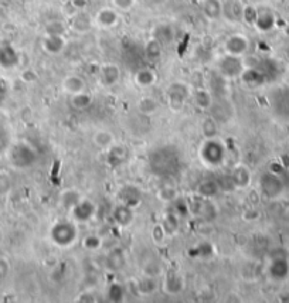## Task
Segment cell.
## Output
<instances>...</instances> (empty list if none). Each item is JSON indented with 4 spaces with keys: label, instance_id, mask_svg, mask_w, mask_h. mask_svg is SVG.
Here are the masks:
<instances>
[{
    "label": "cell",
    "instance_id": "cell-12",
    "mask_svg": "<svg viewBox=\"0 0 289 303\" xmlns=\"http://www.w3.org/2000/svg\"><path fill=\"white\" fill-rule=\"evenodd\" d=\"M71 215L75 223H86L90 220H93V217L97 212V206L94 204L90 199H81L77 204H75L71 210Z\"/></svg>",
    "mask_w": 289,
    "mask_h": 303
},
{
    "label": "cell",
    "instance_id": "cell-6",
    "mask_svg": "<svg viewBox=\"0 0 289 303\" xmlns=\"http://www.w3.org/2000/svg\"><path fill=\"white\" fill-rule=\"evenodd\" d=\"M10 159H12V163L16 167L25 169V167H29L31 164L36 163L37 152L30 143L21 142V143H17L13 147L12 152H10Z\"/></svg>",
    "mask_w": 289,
    "mask_h": 303
},
{
    "label": "cell",
    "instance_id": "cell-26",
    "mask_svg": "<svg viewBox=\"0 0 289 303\" xmlns=\"http://www.w3.org/2000/svg\"><path fill=\"white\" fill-rule=\"evenodd\" d=\"M94 145L97 146L98 149H102V150H108L111 146H114L117 143V138L115 135L111 131L108 129H99L97 131L93 136Z\"/></svg>",
    "mask_w": 289,
    "mask_h": 303
},
{
    "label": "cell",
    "instance_id": "cell-43",
    "mask_svg": "<svg viewBox=\"0 0 289 303\" xmlns=\"http://www.w3.org/2000/svg\"><path fill=\"white\" fill-rule=\"evenodd\" d=\"M106 295H108V299L112 300V302H121V300H123V297H125L123 286L121 284H111V285L108 286Z\"/></svg>",
    "mask_w": 289,
    "mask_h": 303
},
{
    "label": "cell",
    "instance_id": "cell-2",
    "mask_svg": "<svg viewBox=\"0 0 289 303\" xmlns=\"http://www.w3.org/2000/svg\"><path fill=\"white\" fill-rule=\"evenodd\" d=\"M198 158L206 166L217 167L226 159V146L217 138L203 139L202 145L198 147Z\"/></svg>",
    "mask_w": 289,
    "mask_h": 303
},
{
    "label": "cell",
    "instance_id": "cell-44",
    "mask_svg": "<svg viewBox=\"0 0 289 303\" xmlns=\"http://www.w3.org/2000/svg\"><path fill=\"white\" fill-rule=\"evenodd\" d=\"M67 25L61 20H51L46 25V34H65Z\"/></svg>",
    "mask_w": 289,
    "mask_h": 303
},
{
    "label": "cell",
    "instance_id": "cell-45",
    "mask_svg": "<svg viewBox=\"0 0 289 303\" xmlns=\"http://www.w3.org/2000/svg\"><path fill=\"white\" fill-rule=\"evenodd\" d=\"M138 0H111L112 7H115L118 12L129 13L135 9Z\"/></svg>",
    "mask_w": 289,
    "mask_h": 303
},
{
    "label": "cell",
    "instance_id": "cell-11",
    "mask_svg": "<svg viewBox=\"0 0 289 303\" xmlns=\"http://www.w3.org/2000/svg\"><path fill=\"white\" fill-rule=\"evenodd\" d=\"M246 3L242 0H223V18L230 25H240Z\"/></svg>",
    "mask_w": 289,
    "mask_h": 303
},
{
    "label": "cell",
    "instance_id": "cell-10",
    "mask_svg": "<svg viewBox=\"0 0 289 303\" xmlns=\"http://www.w3.org/2000/svg\"><path fill=\"white\" fill-rule=\"evenodd\" d=\"M259 187H261V191L268 199H275V197L282 194L283 184L282 180L279 179L277 173L266 171V173H264L262 176L259 177Z\"/></svg>",
    "mask_w": 289,
    "mask_h": 303
},
{
    "label": "cell",
    "instance_id": "cell-5",
    "mask_svg": "<svg viewBox=\"0 0 289 303\" xmlns=\"http://www.w3.org/2000/svg\"><path fill=\"white\" fill-rule=\"evenodd\" d=\"M251 41L246 34L242 33H233L224 38L223 41V51L224 54L235 55V57H244L250 53Z\"/></svg>",
    "mask_w": 289,
    "mask_h": 303
},
{
    "label": "cell",
    "instance_id": "cell-36",
    "mask_svg": "<svg viewBox=\"0 0 289 303\" xmlns=\"http://www.w3.org/2000/svg\"><path fill=\"white\" fill-rule=\"evenodd\" d=\"M179 191L176 186H173V184H165V186H162V187L158 190V193H156V197H158V200H160L162 203H167V204H170L172 201H174L177 199Z\"/></svg>",
    "mask_w": 289,
    "mask_h": 303
},
{
    "label": "cell",
    "instance_id": "cell-1",
    "mask_svg": "<svg viewBox=\"0 0 289 303\" xmlns=\"http://www.w3.org/2000/svg\"><path fill=\"white\" fill-rule=\"evenodd\" d=\"M191 85L186 81H173L166 88V102L172 112H182L191 98Z\"/></svg>",
    "mask_w": 289,
    "mask_h": 303
},
{
    "label": "cell",
    "instance_id": "cell-25",
    "mask_svg": "<svg viewBox=\"0 0 289 303\" xmlns=\"http://www.w3.org/2000/svg\"><path fill=\"white\" fill-rule=\"evenodd\" d=\"M268 273L272 279L283 280L289 275V262L285 258H277L271 262L268 267Z\"/></svg>",
    "mask_w": 289,
    "mask_h": 303
},
{
    "label": "cell",
    "instance_id": "cell-51",
    "mask_svg": "<svg viewBox=\"0 0 289 303\" xmlns=\"http://www.w3.org/2000/svg\"><path fill=\"white\" fill-rule=\"evenodd\" d=\"M71 5L75 9V12L78 10H85L88 6V0H71Z\"/></svg>",
    "mask_w": 289,
    "mask_h": 303
},
{
    "label": "cell",
    "instance_id": "cell-15",
    "mask_svg": "<svg viewBox=\"0 0 289 303\" xmlns=\"http://www.w3.org/2000/svg\"><path fill=\"white\" fill-rule=\"evenodd\" d=\"M94 25V18L85 12V10H78L68 20V27L77 34H85L91 30Z\"/></svg>",
    "mask_w": 289,
    "mask_h": 303
},
{
    "label": "cell",
    "instance_id": "cell-52",
    "mask_svg": "<svg viewBox=\"0 0 289 303\" xmlns=\"http://www.w3.org/2000/svg\"><path fill=\"white\" fill-rule=\"evenodd\" d=\"M149 2H150L152 5H159V3H162L163 0H149Z\"/></svg>",
    "mask_w": 289,
    "mask_h": 303
},
{
    "label": "cell",
    "instance_id": "cell-20",
    "mask_svg": "<svg viewBox=\"0 0 289 303\" xmlns=\"http://www.w3.org/2000/svg\"><path fill=\"white\" fill-rule=\"evenodd\" d=\"M134 82H135L136 86H139L142 90H149L158 82V73L154 71L153 68H139L134 74Z\"/></svg>",
    "mask_w": 289,
    "mask_h": 303
},
{
    "label": "cell",
    "instance_id": "cell-3",
    "mask_svg": "<svg viewBox=\"0 0 289 303\" xmlns=\"http://www.w3.org/2000/svg\"><path fill=\"white\" fill-rule=\"evenodd\" d=\"M50 238L57 247H71L78 238V228L75 225V221H57L50 230Z\"/></svg>",
    "mask_w": 289,
    "mask_h": 303
},
{
    "label": "cell",
    "instance_id": "cell-8",
    "mask_svg": "<svg viewBox=\"0 0 289 303\" xmlns=\"http://www.w3.org/2000/svg\"><path fill=\"white\" fill-rule=\"evenodd\" d=\"M68 46V40L65 34H44L40 47L44 53L51 57L61 55Z\"/></svg>",
    "mask_w": 289,
    "mask_h": 303
},
{
    "label": "cell",
    "instance_id": "cell-17",
    "mask_svg": "<svg viewBox=\"0 0 289 303\" xmlns=\"http://www.w3.org/2000/svg\"><path fill=\"white\" fill-rule=\"evenodd\" d=\"M198 6L209 21H218L223 18V0H198Z\"/></svg>",
    "mask_w": 289,
    "mask_h": 303
},
{
    "label": "cell",
    "instance_id": "cell-38",
    "mask_svg": "<svg viewBox=\"0 0 289 303\" xmlns=\"http://www.w3.org/2000/svg\"><path fill=\"white\" fill-rule=\"evenodd\" d=\"M193 256L197 258H211L215 254L214 245L209 241H202L200 244H197L194 248L189 251Z\"/></svg>",
    "mask_w": 289,
    "mask_h": 303
},
{
    "label": "cell",
    "instance_id": "cell-46",
    "mask_svg": "<svg viewBox=\"0 0 289 303\" xmlns=\"http://www.w3.org/2000/svg\"><path fill=\"white\" fill-rule=\"evenodd\" d=\"M257 13H258V7L254 5H246L244 7V16H242V21L247 25L254 26V21L257 18Z\"/></svg>",
    "mask_w": 289,
    "mask_h": 303
},
{
    "label": "cell",
    "instance_id": "cell-7",
    "mask_svg": "<svg viewBox=\"0 0 289 303\" xmlns=\"http://www.w3.org/2000/svg\"><path fill=\"white\" fill-rule=\"evenodd\" d=\"M94 25L102 30L115 29L121 21V12H118L115 7L105 6L101 7L98 12L94 14Z\"/></svg>",
    "mask_w": 289,
    "mask_h": 303
},
{
    "label": "cell",
    "instance_id": "cell-4",
    "mask_svg": "<svg viewBox=\"0 0 289 303\" xmlns=\"http://www.w3.org/2000/svg\"><path fill=\"white\" fill-rule=\"evenodd\" d=\"M244 70H246V66H244L242 57L224 54L220 57V60L217 62V73L226 79L240 78Z\"/></svg>",
    "mask_w": 289,
    "mask_h": 303
},
{
    "label": "cell",
    "instance_id": "cell-37",
    "mask_svg": "<svg viewBox=\"0 0 289 303\" xmlns=\"http://www.w3.org/2000/svg\"><path fill=\"white\" fill-rule=\"evenodd\" d=\"M162 224L165 227L167 235H174L179 231V227H180V217L173 211H169L165 214Z\"/></svg>",
    "mask_w": 289,
    "mask_h": 303
},
{
    "label": "cell",
    "instance_id": "cell-53",
    "mask_svg": "<svg viewBox=\"0 0 289 303\" xmlns=\"http://www.w3.org/2000/svg\"><path fill=\"white\" fill-rule=\"evenodd\" d=\"M197 2H198V0H197Z\"/></svg>",
    "mask_w": 289,
    "mask_h": 303
},
{
    "label": "cell",
    "instance_id": "cell-13",
    "mask_svg": "<svg viewBox=\"0 0 289 303\" xmlns=\"http://www.w3.org/2000/svg\"><path fill=\"white\" fill-rule=\"evenodd\" d=\"M135 208L126 206V204H122V203H118L117 206L112 208L111 217L114 220V223L121 227V228H128L130 225L134 224L135 221Z\"/></svg>",
    "mask_w": 289,
    "mask_h": 303
},
{
    "label": "cell",
    "instance_id": "cell-34",
    "mask_svg": "<svg viewBox=\"0 0 289 303\" xmlns=\"http://www.w3.org/2000/svg\"><path fill=\"white\" fill-rule=\"evenodd\" d=\"M81 199H82L81 193L80 191H77V190H74V188H67V190H62L61 193H60V204H61L64 208H67L68 211H70Z\"/></svg>",
    "mask_w": 289,
    "mask_h": 303
},
{
    "label": "cell",
    "instance_id": "cell-33",
    "mask_svg": "<svg viewBox=\"0 0 289 303\" xmlns=\"http://www.w3.org/2000/svg\"><path fill=\"white\" fill-rule=\"evenodd\" d=\"M200 134L203 139H211L217 138L218 135V123L214 116H206L202 123H200Z\"/></svg>",
    "mask_w": 289,
    "mask_h": 303
},
{
    "label": "cell",
    "instance_id": "cell-21",
    "mask_svg": "<svg viewBox=\"0 0 289 303\" xmlns=\"http://www.w3.org/2000/svg\"><path fill=\"white\" fill-rule=\"evenodd\" d=\"M277 25V17L275 14L271 12L270 9H258L257 13V18L254 21V27L259 31V33H268Z\"/></svg>",
    "mask_w": 289,
    "mask_h": 303
},
{
    "label": "cell",
    "instance_id": "cell-48",
    "mask_svg": "<svg viewBox=\"0 0 289 303\" xmlns=\"http://www.w3.org/2000/svg\"><path fill=\"white\" fill-rule=\"evenodd\" d=\"M21 79L25 82H27V84H33V82H36L38 79V74L34 70H31V68H27V70H25L21 73Z\"/></svg>",
    "mask_w": 289,
    "mask_h": 303
},
{
    "label": "cell",
    "instance_id": "cell-32",
    "mask_svg": "<svg viewBox=\"0 0 289 303\" xmlns=\"http://www.w3.org/2000/svg\"><path fill=\"white\" fill-rule=\"evenodd\" d=\"M93 95L86 91V90L85 91L80 92V94H75V95H71V97H70V103H71V106H73L75 111L88 110V108L93 105Z\"/></svg>",
    "mask_w": 289,
    "mask_h": 303
},
{
    "label": "cell",
    "instance_id": "cell-16",
    "mask_svg": "<svg viewBox=\"0 0 289 303\" xmlns=\"http://www.w3.org/2000/svg\"><path fill=\"white\" fill-rule=\"evenodd\" d=\"M230 179H231V184L234 188H247L251 184L252 176L251 170L247 167L246 164L238 163L237 166H234L231 173H230Z\"/></svg>",
    "mask_w": 289,
    "mask_h": 303
},
{
    "label": "cell",
    "instance_id": "cell-31",
    "mask_svg": "<svg viewBox=\"0 0 289 303\" xmlns=\"http://www.w3.org/2000/svg\"><path fill=\"white\" fill-rule=\"evenodd\" d=\"M143 51H145V55L148 60L158 61L163 54V44L159 40H156L154 37H150L148 41L145 42Z\"/></svg>",
    "mask_w": 289,
    "mask_h": 303
},
{
    "label": "cell",
    "instance_id": "cell-22",
    "mask_svg": "<svg viewBox=\"0 0 289 303\" xmlns=\"http://www.w3.org/2000/svg\"><path fill=\"white\" fill-rule=\"evenodd\" d=\"M126 265V255L123 249L114 248L105 256V267L111 272H119Z\"/></svg>",
    "mask_w": 289,
    "mask_h": 303
},
{
    "label": "cell",
    "instance_id": "cell-18",
    "mask_svg": "<svg viewBox=\"0 0 289 303\" xmlns=\"http://www.w3.org/2000/svg\"><path fill=\"white\" fill-rule=\"evenodd\" d=\"M185 289V279L176 271H167L163 278V291L167 295H179L180 292Z\"/></svg>",
    "mask_w": 289,
    "mask_h": 303
},
{
    "label": "cell",
    "instance_id": "cell-24",
    "mask_svg": "<svg viewBox=\"0 0 289 303\" xmlns=\"http://www.w3.org/2000/svg\"><path fill=\"white\" fill-rule=\"evenodd\" d=\"M221 191V186L217 180L213 179H204L200 182V184L197 186V194L202 199H213L215 196H218Z\"/></svg>",
    "mask_w": 289,
    "mask_h": 303
},
{
    "label": "cell",
    "instance_id": "cell-29",
    "mask_svg": "<svg viewBox=\"0 0 289 303\" xmlns=\"http://www.w3.org/2000/svg\"><path fill=\"white\" fill-rule=\"evenodd\" d=\"M152 37H154L156 40H159L163 46L172 44L173 40H174V29L170 25H167V23H160V25H156L153 27Z\"/></svg>",
    "mask_w": 289,
    "mask_h": 303
},
{
    "label": "cell",
    "instance_id": "cell-9",
    "mask_svg": "<svg viewBox=\"0 0 289 303\" xmlns=\"http://www.w3.org/2000/svg\"><path fill=\"white\" fill-rule=\"evenodd\" d=\"M122 70L115 62H104L98 68V79L106 88H112L121 82Z\"/></svg>",
    "mask_w": 289,
    "mask_h": 303
},
{
    "label": "cell",
    "instance_id": "cell-19",
    "mask_svg": "<svg viewBox=\"0 0 289 303\" xmlns=\"http://www.w3.org/2000/svg\"><path fill=\"white\" fill-rule=\"evenodd\" d=\"M61 88L62 91L68 94L70 97L80 94V92L85 91L86 90V82L85 79L82 78L78 74H68L65 75L61 81Z\"/></svg>",
    "mask_w": 289,
    "mask_h": 303
},
{
    "label": "cell",
    "instance_id": "cell-39",
    "mask_svg": "<svg viewBox=\"0 0 289 303\" xmlns=\"http://www.w3.org/2000/svg\"><path fill=\"white\" fill-rule=\"evenodd\" d=\"M172 204V211L174 212V214H177L180 219H185L186 215H189L190 214V204L187 203V200H186L185 197H180L179 196L177 199L174 201H172L170 203Z\"/></svg>",
    "mask_w": 289,
    "mask_h": 303
},
{
    "label": "cell",
    "instance_id": "cell-41",
    "mask_svg": "<svg viewBox=\"0 0 289 303\" xmlns=\"http://www.w3.org/2000/svg\"><path fill=\"white\" fill-rule=\"evenodd\" d=\"M142 273L146 275V276H153V278H158L159 275L163 273V268L158 261H148L146 264H143L142 267Z\"/></svg>",
    "mask_w": 289,
    "mask_h": 303
},
{
    "label": "cell",
    "instance_id": "cell-30",
    "mask_svg": "<svg viewBox=\"0 0 289 303\" xmlns=\"http://www.w3.org/2000/svg\"><path fill=\"white\" fill-rule=\"evenodd\" d=\"M128 159V149L126 146L122 145H115L111 146L108 150H106V160L111 166H119L122 164L125 160Z\"/></svg>",
    "mask_w": 289,
    "mask_h": 303
},
{
    "label": "cell",
    "instance_id": "cell-27",
    "mask_svg": "<svg viewBox=\"0 0 289 303\" xmlns=\"http://www.w3.org/2000/svg\"><path fill=\"white\" fill-rule=\"evenodd\" d=\"M136 289L141 296H152L159 289L158 278L142 275V278L136 282Z\"/></svg>",
    "mask_w": 289,
    "mask_h": 303
},
{
    "label": "cell",
    "instance_id": "cell-50",
    "mask_svg": "<svg viewBox=\"0 0 289 303\" xmlns=\"http://www.w3.org/2000/svg\"><path fill=\"white\" fill-rule=\"evenodd\" d=\"M242 217L247 221H254V220H257L259 217V212L255 210V208H248L244 214H242Z\"/></svg>",
    "mask_w": 289,
    "mask_h": 303
},
{
    "label": "cell",
    "instance_id": "cell-49",
    "mask_svg": "<svg viewBox=\"0 0 289 303\" xmlns=\"http://www.w3.org/2000/svg\"><path fill=\"white\" fill-rule=\"evenodd\" d=\"M75 300L77 302H95V299H94V295L91 293V292H82V293H80L78 296L75 297Z\"/></svg>",
    "mask_w": 289,
    "mask_h": 303
},
{
    "label": "cell",
    "instance_id": "cell-42",
    "mask_svg": "<svg viewBox=\"0 0 289 303\" xmlns=\"http://www.w3.org/2000/svg\"><path fill=\"white\" fill-rule=\"evenodd\" d=\"M150 235H152L153 243L158 244V245H162V244L166 243V238L169 236L162 223L153 225V228H152V231H150Z\"/></svg>",
    "mask_w": 289,
    "mask_h": 303
},
{
    "label": "cell",
    "instance_id": "cell-47",
    "mask_svg": "<svg viewBox=\"0 0 289 303\" xmlns=\"http://www.w3.org/2000/svg\"><path fill=\"white\" fill-rule=\"evenodd\" d=\"M12 188V179L10 176L5 173V171H0V196H6Z\"/></svg>",
    "mask_w": 289,
    "mask_h": 303
},
{
    "label": "cell",
    "instance_id": "cell-14",
    "mask_svg": "<svg viewBox=\"0 0 289 303\" xmlns=\"http://www.w3.org/2000/svg\"><path fill=\"white\" fill-rule=\"evenodd\" d=\"M118 203H122L126 206L136 208L142 204L143 196H142L141 188L136 187L134 184H125L123 187L119 188L118 191Z\"/></svg>",
    "mask_w": 289,
    "mask_h": 303
},
{
    "label": "cell",
    "instance_id": "cell-35",
    "mask_svg": "<svg viewBox=\"0 0 289 303\" xmlns=\"http://www.w3.org/2000/svg\"><path fill=\"white\" fill-rule=\"evenodd\" d=\"M138 111L141 112L142 115L145 116H152L159 111V102L152 97H143L138 101Z\"/></svg>",
    "mask_w": 289,
    "mask_h": 303
},
{
    "label": "cell",
    "instance_id": "cell-23",
    "mask_svg": "<svg viewBox=\"0 0 289 303\" xmlns=\"http://www.w3.org/2000/svg\"><path fill=\"white\" fill-rule=\"evenodd\" d=\"M191 99H193V102L197 108L202 111L211 110V106L214 103L213 92L210 91L209 88H204V86H198L196 90H193Z\"/></svg>",
    "mask_w": 289,
    "mask_h": 303
},
{
    "label": "cell",
    "instance_id": "cell-40",
    "mask_svg": "<svg viewBox=\"0 0 289 303\" xmlns=\"http://www.w3.org/2000/svg\"><path fill=\"white\" fill-rule=\"evenodd\" d=\"M82 247L90 252H97L102 247V238L97 234H90L82 240Z\"/></svg>",
    "mask_w": 289,
    "mask_h": 303
},
{
    "label": "cell",
    "instance_id": "cell-28",
    "mask_svg": "<svg viewBox=\"0 0 289 303\" xmlns=\"http://www.w3.org/2000/svg\"><path fill=\"white\" fill-rule=\"evenodd\" d=\"M240 78L246 85L257 86V85H261L265 82V74L264 71H261L258 67H250L246 68V70L242 71Z\"/></svg>",
    "mask_w": 289,
    "mask_h": 303
}]
</instances>
